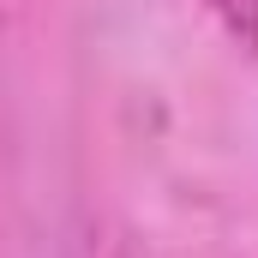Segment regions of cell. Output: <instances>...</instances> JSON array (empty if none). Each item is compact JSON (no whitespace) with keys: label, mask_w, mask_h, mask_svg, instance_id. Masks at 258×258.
Listing matches in <instances>:
<instances>
[]
</instances>
